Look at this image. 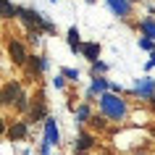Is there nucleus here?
Wrapping results in <instances>:
<instances>
[{"label": "nucleus", "mask_w": 155, "mask_h": 155, "mask_svg": "<svg viewBox=\"0 0 155 155\" xmlns=\"http://www.w3.org/2000/svg\"><path fill=\"white\" fill-rule=\"evenodd\" d=\"M97 103H100L103 116H105V118H110V121H124V118H126V113H129L126 100H124L121 95H116V92H105V95H100Z\"/></svg>", "instance_id": "1"}, {"label": "nucleus", "mask_w": 155, "mask_h": 155, "mask_svg": "<svg viewBox=\"0 0 155 155\" xmlns=\"http://www.w3.org/2000/svg\"><path fill=\"white\" fill-rule=\"evenodd\" d=\"M18 18L26 24V29H37V32H55V24H50L48 18L42 16L40 11H32V8H21V13H18Z\"/></svg>", "instance_id": "2"}, {"label": "nucleus", "mask_w": 155, "mask_h": 155, "mask_svg": "<svg viewBox=\"0 0 155 155\" xmlns=\"http://www.w3.org/2000/svg\"><path fill=\"white\" fill-rule=\"evenodd\" d=\"M131 95H137L142 100H150L155 95V76H142V79H137V84L131 87Z\"/></svg>", "instance_id": "3"}, {"label": "nucleus", "mask_w": 155, "mask_h": 155, "mask_svg": "<svg viewBox=\"0 0 155 155\" xmlns=\"http://www.w3.org/2000/svg\"><path fill=\"white\" fill-rule=\"evenodd\" d=\"M8 55H11V61H13L16 66H26V63H29L26 48H24L18 40H8Z\"/></svg>", "instance_id": "4"}, {"label": "nucleus", "mask_w": 155, "mask_h": 155, "mask_svg": "<svg viewBox=\"0 0 155 155\" xmlns=\"http://www.w3.org/2000/svg\"><path fill=\"white\" fill-rule=\"evenodd\" d=\"M21 87H18V82H5L3 84V105H16L18 100H21Z\"/></svg>", "instance_id": "5"}, {"label": "nucleus", "mask_w": 155, "mask_h": 155, "mask_svg": "<svg viewBox=\"0 0 155 155\" xmlns=\"http://www.w3.org/2000/svg\"><path fill=\"white\" fill-rule=\"evenodd\" d=\"M108 8L113 11V16L118 18H129L131 16V0H105Z\"/></svg>", "instance_id": "6"}, {"label": "nucleus", "mask_w": 155, "mask_h": 155, "mask_svg": "<svg viewBox=\"0 0 155 155\" xmlns=\"http://www.w3.org/2000/svg\"><path fill=\"white\" fill-rule=\"evenodd\" d=\"M26 71L32 74V76H40V74H45V71H48V58H45V55H29Z\"/></svg>", "instance_id": "7"}, {"label": "nucleus", "mask_w": 155, "mask_h": 155, "mask_svg": "<svg viewBox=\"0 0 155 155\" xmlns=\"http://www.w3.org/2000/svg\"><path fill=\"white\" fill-rule=\"evenodd\" d=\"M90 147H95V137L92 134H87V131H82L79 137H76V145H74V153L76 155H84Z\"/></svg>", "instance_id": "8"}, {"label": "nucleus", "mask_w": 155, "mask_h": 155, "mask_svg": "<svg viewBox=\"0 0 155 155\" xmlns=\"http://www.w3.org/2000/svg\"><path fill=\"white\" fill-rule=\"evenodd\" d=\"M48 105H45V95H42V92H37V103H34L32 105V121H45V118H48Z\"/></svg>", "instance_id": "9"}, {"label": "nucleus", "mask_w": 155, "mask_h": 155, "mask_svg": "<svg viewBox=\"0 0 155 155\" xmlns=\"http://www.w3.org/2000/svg\"><path fill=\"white\" fill-rule=\"evenodd\" d=\"M45 139H48L50 145H58L61 142V131L55 126V118H45Z\"/></svg>", "instance_id": "10"}, {"label": "nucleus", "mask_w": 155, "mask_h": 155, "mask_svg": "<svg viewBox=\"0 0 155 155\" xmlns=\"http://www.w3.org/2000/svg\"><path fill=\"white\" fill-rule=\"evenodd\" d=\"M26 131H29V124H26V121H16L8 129V139H11V142H18V139L26 137Z\"/></svg>", "instance_id": "11"}, {"label": "nucleus", "mask_w": 155, "mask_h": 155, "mask_svg": "<svg viewBox=\"0 0 155 155\" xmlns=\"http://www.w3.org/2000/svg\"><path fill=\"white\" fill-rule=\"evenodd\" d=\"M82 55L87 58L90 63H97V58H100V42H84Z\"/></svg>", "instance_id": "12"}, {"label": "nucleus", "mask_w": 155, "mask_h": 155, "mask_svg": "<svg viewBox=\"0 0 155 155\" xmlns=\"http://www.w3.org/2000/svg\"><path fill=\"white\" fill-rule=\"evenodd\" d=\"M68 48H71V53H82V48H84V42L79 40V29L76 26L68 29Z\"/></svg>", "instance_id": "13"}, {"label": "nucleus", "mask_w": 155, "mask_h": 155, "mask_svg": "<svg viewBox=\"0 0 155 155\" xmlns=\"http://www.w3.org/2000/svg\"><path fill=\"white\" fill-rule=\"evenodd\" d=\"M137 29L142 32V37H150V40H155V21H153V18H142Z\"/></svg>", "instance_id": "14"}, {"label": "nucleus", "mask_w": 155, "mask_h": 155, "mask_svg": "<svg viewBox=\"0 0 155 155\" xmlns=\"http://www.w3.org/2000/svg\"><path fill=\"white\" fill-rule=\"evenodd\" d=\"M0 8H3V18H13L21 13V8H16L11 0H0Z\"/></svg>", "instance_id": "15"}, {"label": "nucleus", "mask_w": 155, "mask_h": 155, "mask_svg": "<svg viewBox=\"0 0 155 155\" xmlns=\"http://www.w3.org/2000/svg\"><path fill=\"white\" fill-rule=\"evenodd\" d=\"M74 113H76V121H79V124H87V121H92V110H90V103L79 105L76 110H74Z\"/></svg>", "instance_id": "16"}, {"label": "nucleus", "mask_w": 155, "mask_h": 155, "mask_svg": "<svg viewBox=\"0 0 155 155\" xmlns=\"http://www.w3.org/2000/svg\"><path fill=\"white\" fill-rule=\"evenodd\" d=\"M61 74H63L66 79H71V82H79V71H76V68H68V66H63V68H61Z\"/></svg>", "instance_id": "17"}, {"label": "nucleus", "mask_w": 155, "mask_h": 155, "mask_svg": "<svg viewBox=\"0 0 155 155\" xmlns=\"http://www.w3.org/2000/svg\"><path fill=\"white\" fill-rule=\"evenodd\" d=\"M105 71H108V63H103V61H97V63H92V76H103Z\"/></svg>", "instance_id": "18"}, {"label": "nucleus", "mask_w": 155, "mask_h": 155, "mask_svg": "<svg viewBox=\"0 0 155 155\" xmlns=\"http://www.w3.org/2000/svg\"><path fill=\"white\" fill-rule=\"evenodd\" d=\"M50 84H53L55 90H63V87H66V76H63V74H55V76L50 79Z\"/></svg>", "instance_id": "19"}, {"label": "nucleus", "mask_w": 155, "mask_h": 155, "mask_svg": "<svg viewBox=\"0 0 155 155\" xmlns=\"http://www.w3.org/2000/svg\"><path fill=\"white\" fill-rule=\"evenodd\" d=\"M139 48H142V50H150V53H155V40H150V37H142V40H139Z\"/></svg>", "instance_id": "20"}, {"label": "nucleus", "mask_w": 155, "mask_h": 155, "mask_svg": "<svg viewBox=\"0 0 155 155\" xmlns=\"http://www.w3.org/2000/svg\"><path fill=\"white\" fill-rule=\"evenodd\" d=\"M92 126H97V129H105V116H92Z\"/></svg>", "instance_id": "21"}, {"label": "nucleus", "mask_w": 155, "mask_h": 155, "mask_svg": "<svg viewBox=\"0 0 155 155\" xmlns=\"http://www.w3.org/2000/svg\"><path fill=\"white\" fill-rule=\"evenodd\" d=\"M50 150H53V145H50L48 139H42V145H40V155H50Z\"/></svg>", "instance_id": "22"}, {"label": "nucleus", "mask_w": 155, "mask_h": 155, "mask_svg": "<svg viewBox=\"0 0 155 155\" xmlns=\"http://www.w3.org/2000/svg\"><path fill=\"white\" fill-rule=\"evenodd\" d=\"M110 92H116V95H124V87L118 82H110Z\"/></svg>", "instance_id": "23"}, {"label": "nucleus", "mask_w": 155, "mask_h": 155, "mask_svg": "<svg viewBox=\"0 0 155 155\" xmlns=\"http://www.w3.org/2000/svg\"><path fill=\"white\" fill-rule=\"evenodd\" d=\"M155 66V53H150V61H147V68H153Z\"/></svg>", "instance_id": "24"}, {"label": "nucleus", "mask_w": 155, "mask_h": 155, "mask_svg": "<svg viewBox=\"0 0 155 155\" xmlns=\"http://www.w3.org/2000/svg\"><path fill=\"white\" fill-rule=\"evenodd\" d=\"M150 105H153V108H155V95H153V97H150Z\"/></svg>", "instance_id": "25"}, {"label": "nucleus", "mask_w": 155, "mask_h": 155, "mask_svg": "<svg viewBox=\"0 0 155 155\" xmlns=\"http://www.w3.org/2000/svg\"><path fill=\"white\" fill-rule=\"evenodd\" d=\"M87 3H95V0H87Z\"/></svg>", "instance_id": "26"}, {"label": "nucleus", "mask_w": 155, "mask_h": 155, "mask_svg": "<svg viewBox=\"0 0 155 155\" xmlns=\"http://www.w3.org/2000/svg\"><path fill=\"white\" fill-rule=\"evenodd\" d=\"M53 3H55V0H53Z\"/></svg>", "instance_id": "27"}, {"label": "nucleus", "mask_w": 155, "mask_h": 155, "mask_svg": "<svg viewBox=\"0 0 155 155\" xmlns=\"http://www.w3.org/2000/svg\"><path fill=\"white\" fill-rule=\"evenodd\" d=\"M131 3H134V0H131Z\"/></svg>", "instance_id": "28"}]
</instances>
